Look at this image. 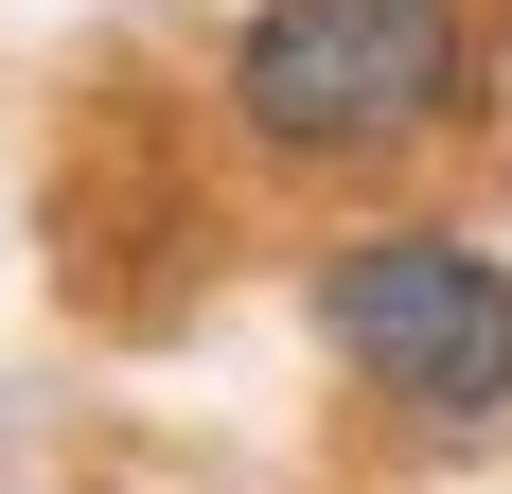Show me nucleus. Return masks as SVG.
Returning <instances> with one entry per match:
<instances>
[{"label": "nucleus", "instance_id": "obj_1", "mask_svg": "<svg viewBox=\"0 0 512 494\" xmlns=\"http://www.w3.org/2000/svg\"><path fill=\"white\" fill-rule=\"evenodd\" d=\"M495 106V0H248L212 124L265 177H407Z\"/></svg>", "mask_w": 512, "mask_h": 494}, {"label": "nucleus", "instance_id": "obj_2", "mask_svg": "<svg viewBox=\"0 0 512 494\" xmlns=\"http://www.w3.org/2000/svg\"><path fill=\"white\" fill-rule=\"evenodd\" d=\"M301 336L407 442H512V247L460 212H354L301 265Z\"/></svg>", "mask_w": 512, "mask_h": 494}]
</instances>
